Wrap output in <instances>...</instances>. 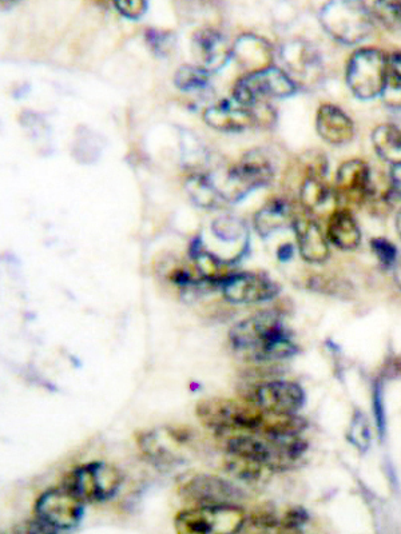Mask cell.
I'll use <instances>...</instances> for the list:
<instances>
[{"label":"cell","instance_id":"6da1fadb","mask_svg":"<svg viewBox=\"0 0 401 534\" xmlns=\"http://www.w3.org/2000/svg\"><path fill=\"white\" fill-rule=\"evenodd\" d=\"M196 412L217 438L237 433L301 434L307 426L297 414L269 413L244 397L208 398L197 405Z\"/></svg>","mask_w":401,"mask_h":534},{"label":"cell","instance_id":"7a4b0ae2","mask_svg":"<svg viewBox=\"0 0 401 534\" xmlns=\"http://www.w3.org/2000/svg\"><path fill=\"white\" fill-rule=\"evenodd\" d=\"M234 352L253 362L288 360L297 353L292 334L273 312H262L246 318L229 332Z\"/></svg>","mask_w":401,"mask_h":534},{"label":"cell","instance_id":"3957f363","mask_svg":"<svg viewBox=\"0 0 401 534\" xmlns=\"http://www.w3.org/2000/svg\"><path fill=\"white\" fill-rule=\"evenodd\" d=\"M221 440L226 454L257 462L269 472L295 469L308 450L300 434L237 433Z\"/></svg>","mask_w":401,"mask_h":534},{"label":"cell","instance_id":"277c9868","mask_svg":"<svg viewBox=\"0 0 401 534\" xmlns=\"http://www.w3.org/2000/svg\"><path fill=\"white\" fill-rule=\"evenodd\" d=\"M146 460L161 469L185 464L196 450V436L190 429L164 426L141 433L137 438Z\"/></svg>","mask_w":401,"mask_h":534},{"label":"cell","instance_id":"5b68a950","mask_svg":"<svg viewBox=\"0 0 401 534\" xmlns=\"http://www.w3.org/2000/svg\"><path fill=\"white\" fill-rule=\"evenodd\" d=\"M122 485V474L107 462L95 461L78 466L67 474L62 486L83 504H99L113 498Z\"/></svg>","mask_w":401,"mask_h":534},{"label":"cell","instance_id":"8992f818","mask_svg":"<svg viewBox=\"0 0 401 534\" xmlns=\"http://www.w3.org/2000/svg\"><path fill=\"white\" fill-rule=\"evenodd\" d=\"M273 177L275 170L272 163L261 151L254 150L230 167L224 177L220 178L221 183L214 182V185L220 191L222 201L234 203L240 201L250 191L268 185Z\"/></svg>","mask_w":401,"mask_h":534},{"label":"cell","instance_id":"52a82bcc","mask_svg":"<svg viewBox=\"0 0 401 534\" xmlns=\"http://www.w3.org/2000/svg\"><path fill=\"white\" fill-rule=\"evenodd\" d=\"M321 25L336 41L356 45L371 34L373 18L365 3L337 0L328 3L320 13Z\"/></svg>","mask_w":401,"mask_h":534},{"label":"cell","instance_id":"ba28073f","mask_svg":"<svg viewBox=\"0 0 401 534\" xmlns=\"http://www.w3.org/2000/svg\"><path fill=\"white\" fill-rule=\"evenodd\" d=\"M246 514L240 505L192 506L174 520L181 534H230L241 532Z\"/></svg>","mask_w":401,"mask_h":534},{"label":"cell","instance_id":"9c48e42d","mask_svg":"<svg viewBox=\"0 0 401 534\" xmlns=\"http://www.w3.org/2000/svg\"><path fill=\"white\" fill-rule=\"evenodd\" d=\"M297 90L291 75L279 67L254 71L238 79L233 89L234 101L244 106H253L271 98L291 97Z\"/></svg>","mask_w":401,"mask_h":534},{"label":"cell","instance_id":"30bf717a","mask_svg":"<svg viewBox=\"0 0 401 534\" xmlns=\"http://www.w3.org/2000/svg\"><path fill=\"white\" fill-rule=\"evenodd\" d=\"M388 57L376 49H360L349 59L347 82L360 99H373L383 93L387 79Z\"/></svg>","mask_w":401,"mask_h":534},{"label":"cell","instance_id":"8fae6325","mask_svg":"<svg viewBox=\"0 0 401 534\" xmlns=\"http://www.w3.org/2000/svg\"><path fill=\"white\" fill-rule=\"evenodd\" d=\"M180 496L192 506L240 505L244 490L213 474H194L181 481Z\"/></svg>","mask_w":401,"mask_h":534},{"label":"cell","instance_id":"7c38bea8","mask_svg":"<svg viewBox=\"0 0 401 534\" xmlns=\"http://www.w3.org/2000/svg\"><path fill=\"white\" fill-rule=\"evenodd\" d=\"M83 502L65 486L47 490L35 504L37 518L49 526L53 533L71 530L79 525L83 517Z\"/></svg>","mask_w":401,"mask_h":534},{"label":"cell","instance_id":"4fadbf2b","mask_svg":"<svg viewBox=\"0 0 401 534\" xmlns=\"http://www.w3.org/2000/svg\"><path fill=\"white\" fill-rule=\"evenodd\" d=\"M261 409L275 414H297L305 402L304 390L291 381H266L252 386L245 396Z\"/></svg>","mask_w":401,"mask_h":534},{"label":"cell","instance_id":"5bb4252c","mask_svg":"<svg viewBox=\"0 0 401 534\" xmlns=\"http://www.w3.org/2000/svg\"><path fill=\"white\" fill-rule=\"evenodd\" d=\"M220 288L225 300L237 305L273 300L280 293V286L261 273H230Z\"/></svg>","mask_w":401,"mask_h":534},{"label":"cell","instance_id":"9a60e30c","mask_svg":"<svg viewBox=\"0 0 401 534\" xmlns=\"http://www.w3.org/2000/svg\"><path fill=\"white\" fill-rule=\"evenodd\" d=\"M373 189V175L364 161L352 159L340 166L336 174L335 195L341 209L368 203Z\"/></svg>","mask_w":401,"mask_h":534},{"label":"cell","instance_id":"2e32d148","mask_svg":"<svg viewBox=\"0 0 401 534\" xmlns=\"http://www.w3.org/2000/svg\"><path fill=\"white\" fill-rule=\"evenodd\" d=\"M327 169V161L323 157H316L315 162L308 167L307 177L300 189V201L309 214H329L331 217L337 210L339 203H337L335 191L325 182Z\"/></svg>","mask_w":401,"mask_h":534},{"label":"cell","instance_id":"e0dca14e","mask_svg":"<svg viewBox=\"0 0 401 534\" xmlns=\"http://www.w3.org/2000/svg\"><path fill=\"white\" fill-rule=\"evenodd\" d=\"M281 57L293 81L303 85H315L319 82L323 69L316 51L307 42L293 41L287 43L281 51Z\"/></svg>","mask_w":401,"mask_h":534},{"label":"cell","instance_id":"ac0fdd59","mask_svg":"<svg viewBox=\"0 0 401 534\" xmlns=\"http://www.w3.org/2000/svg\"><path fill=\"white\" fill-rule=\"evenodd\" d=\"M204 119L213 129L226 133H236L258 125L254 107L240 105L234 99L208 107L204 111Z\"/></svg>","mask_w":401,"mask_h":534},{"label":"cell","instance_id":"d6986e66","mask_svg":"<svg viewBox=\"0 0 401 534\" xmlns=\"http://www.w3.org/2000/svg\"><path fill=\"white\" fill-rule=\"evenodd\" d=\"M293 230L300 254L309 263H323L329 257L328 237L309 215H297Z\"/></svg>","mask_w":401,"mask_h":534},{"label":"cell","instance_id":"ffe728a7","mask_svg":"<svg viewBox=\"0 0 401 534\" xmlns=\"http://www.w3.org/2000/svg\"><path fill=\"white\" fill-rule=\"evenodd\" d=\"M194 53L202 67L212 71L220 70L233 55V47L228 39L214 29H202L194 34Z\"/></svg>","mask_w":401,"mask_h":534},{"label":"cell","instance_id":"44dd1931","mask_svg":"<svg viewBox=\"0 0 401 534\" xmlns=\"http://www.w3.org/2000/svg\"><path fill=\"white\" fill-rule=\"evenodd\" d=\"M316 127L320 137L331 145H345L351 142L355 135L351 118L335 105L320 107L317 111Z\"/></svg>","mask_w":401,"mask_h":534},{"label":"cell","instance_id":"7402d4cb","mask_svg":"<svg viewBox=\"0 0 401 534\" xmlns=\"http://www.w3.org/2000/svg\"><path fill=\"white\" fill-rule=\"evenodd\" d=\"M233 57L237 59L240 66L250 70V73L273 66L271 45L252 34H245L237 39L233 46Z\"/></svg>","mask_w":401,"mask_h":534},{"label":"cell","instance_id":"603a6c76","mask_svg":"<svg viewBox=\"0 0 401 534\" xmlns=\"http://www.w3.org/2000/svg\"><path fill=\"white\" fill-rule=\"evenodd\" d=\"M297 214L291 203L284 199H275V201L266 203L262 209L254 215V227L261 237H269L276 231L287 229L295 225Z\"/></svg>","mask_w":401,"mask_h":534},{"label":"cell","instance_id":"cb8c5ba5","mask_svg":"<svg viewBox=\"0 0 401 534\" xmlns=\"http://www.w3.org/2000/svg\"><path fill=\"white\" fill-rule=\"evenodd\" d=\"M327 237L341 250H353L360 245L361 231L348 209H337L329 217Z\"/></svg>","mask_w":401,"mask_h":534},{"label":"cell","instance_id":"d4e9b609","mask_svg":"<svg viewBox=\"0 0 401 534\" xmlns=\"http://www.w3.org/2000/svg\"><path fill=\"white\" fill-rule=\"evenodd\" d=\"M373 147L380 158L393 166L401 165V129L395 125H381L372 134Z\"/></svg>","mask_w":401,"mask_h":534},{"label":"cell","instance_id":"484cf974","mask_svg":"<svg viewBox=\"0 0 401 534\" xmlns=\"http://www.w3.org/2000/svg\"><path fill=\"white\" fill-rule=\"evenodd\" d=\"M186 190L190 198L201 207H217L222 201L220 191L209 174H193L186 181Z\"/></svg>","mask_w":401,"mask_h":534},{"label":"cell","instance_id":"4316f807","mask_svg":"<svg viewBox=\"0 0 401 534\" xmlns=\"http://www.w3.org/2000/svg\"><path fill=\"white\" fill-rule=\"evenodd\" d=\"M381 97L389 107L401 109V53L388 58L387 79Z\"/></svg>","mask_w":401,"mask_h":534},{"label":"cell","instance_id":"83f0119b","mask_svg":"<svg viewBox=\"0 0 401 534\" xmlns=\"http://www.w3.org/2000/svg\"><path fill=\"white\" fill-rule=\"evenodd\" d=\"M226 456H228L226 457V469H228V472L238 480L248 482V484L260 481L264 474L269 472L268 469L257 464V462L229 456V454H226Z\"/></svg>","mask_w":401,"mask_h":534},{"label":"cell","instance_id":"f1b7e54d","mask_svg":"<svg viewBox=\"0 0 401 534\" xmlns=\"http://www.w3.org/2000/svg\"><path fill=\"white\" fill-rule=\"evenodd\" d=\"M210 81V71L202 66L184 65L177 70L174 82L182 91H196L204 89Z\"/></svg>","mask_w":401,"mask_h":534},{"label":"cell","instance_id":"f546056e","mask_svg":"<svg viewBox=\"0 0 401 534\" xmlns=\"http://www.w3.org/2000/svg\"><path fill=\"white\" fill-rule=\"evenodd\" d=\"M348 440L356 446L357 449L367 450L371 444V432H369V425L367 418L360 410H356L353 414L351 425L348 430Z\"/></svg>","mask_w":401,"mask_h":534},{"label":"cell","instance_id":"4dcf8cb0","mask_svg":"<svg viewBox=\"0 0 401 534\" xmlns=\"http://www.w3.org/2000/svg\"><path fill=\"white\" fill-rule=\"evenodd\" d=\"M373 21L379 19L384 25L393 26L401 23V2L369 3L367 5Z\"/></svg>","mask_w":401,"mask_h":534},{"label":"cell","instance_id":"1f68e13d","mask_svg":"<svg viewBox=\"0 0 401 534\" xmlns=\"http://www.w3.org/2000/svg\"><path fill=\"white\" fill-rule=\"evenodd\" d=\"M213 231L217 237L224 239V241L232 242L244 237L246 229L240 219L222 217L213 223Z\"/></svg>","mask_w":401,"mask_h":534},{"label":"cell","instance_id":"d6a6232c","mask_svg":"<svg viewBox=\"0 0 401 534\" xmlns=\"http://www.w3.org/2000/svg\"><path fill=\"white\" fill-rule=\"evenodd\" d=\"M373 253L376 258L379 259L380 265L384 269H391L395 266L397 259V249L392 242L387 241L385 238H375L371 242Z\"/></svg>","mask_w":401,"mask_h":534},{"label":"cell","instance_id":"836d02e7","mask_svg":"<svg viewBox=\"0 0 401 534\" xmlns=\"http://www.w3.org/2000/svg\"><path fill=\"white\" fill-rule=\"evenodd\" d=\"M149 45L152 46L154 53L158 55H168L173 47V35L166 31L149 30L146 34Z\"/></svg>","mask_w":401,"mask_h":534},{"label":"cell","instance_id":"e575fe53","mask_svg":"<svg viewBox=\"0 0 401 534\" xmlns=\"http://www.w3.org/2000/svg\"><path fill=\"white\" fill-rule=\"evenodd\" d=\"M308 521V513L303 508H292L280 518L281 532L299 530Z\"/></svg>","mask_w":401,"mask_h":534},{"label":"cell","instance_id":"d590c367","mask_svg":"<svg viewBox=\"0 0 401 534\" xmlns=\"http://www.w3.org/2000/svg\"><path fill=\"white\" fill-rule=\"evenodd\" d=\"M114 5L119 13L130 19L142 17L148 9V3L142 2V0H121V2H115Z\"/></svg>","mask_w":401,"mask_h":534},{"label":"cell","instance_id":"8d00e7d4","mask_svg":"<svg viewBox=\"0 0 401 534\" xmlns=\"http://www.w3.org/2000/svg\"><path fill=\"white\" fill-rule=\"evenodd\" d=\"M373 405H375L373 410H375L377 430H379V433L383 436L385 432V414L383 397H381V386L379 384H375V388H373Z\"/></svg>","mask_w":401,"mask_h":534},{"label":"cell","instance_id":"74e56055","mask_svg":"<svg viewBox=\"0 0 401 534\" xmlns=\"http://www.w3.org/2000/svg\"><path fill=\"white\" fill-rule=\"evenodd\" d=\"M384 374L388 378L401 377V357L391 358L384 366Z\"/></svg>","mask_w":401,"mask_h":534},{"label":"cell","instance_id":"f35d334b","mask_svg":"<svg viewBox=\"0 0 401 534\" xmlns=\"http://www.w3.org/2000/svg\"><path fill=\"white\" fill-rule=\"evenodd\" d=\"M391 185L395 194L401 197V165L392 167Z\"/></svg>","mask_w":401,"mask_h":534},{"label":"cell","instance_id":"ab89813d","mask_svg":"<svg viewBox=\"0 0 401 534\" xmlns=\"http://www.w3.org/2000/svg\"><path fill=\"white\" fill-rule=\"evenodd\" d=\"M277 255H279V258L281 259V261H287V259L291 258L293 255V246L292 245L281 246L279 251H277Z\"/></svg>","mask_w":401,"mask_h":534},{"label":"cell","instance_id":"60d3db41","mask_svg":"<svg viewBox=\"0 0 401 534\" xmlns=\"http://www.w3.org/2000/svg\"><path fill=\"white\" fill-rule=\"evenodd\" d=\"M396 229H397V233H399L400 238H401V210H400V213L397 214V217H396Z\"/></svg>","mask_w":401,"mask_h":534}]
</instances>
